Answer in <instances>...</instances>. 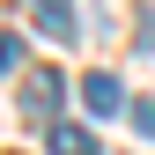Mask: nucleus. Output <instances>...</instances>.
I'll use <instances>...</instances> for the list:
<instances>
[{
  "label": "nucleus",
  "mask_w": 155,
  "mask_h": 155,
  "mask_svg": "<svg viewBox=\"0 0 155 155\" xmlns=\"http://www.w3.org/2000/svg\"><path fill=\"white\" fill-rule=\"evenodd\" d=\"M59 104H67V74L59 67H37V74H22V111H30V118H59Z\"/></svg>",
  "instance_id": "nucleus-1"
},
{
  "label": "nucleus",
  "mask_w": 155,
  "mask_h": 155,
  "mask_svg": "<svg viewBox=\"0 0 155 155\" xmlns=\"http://www.w3.org/2000/svg\"><path fill=\"white\" fill-rule=\"evenodd\" d=\"M30 15H37V30H45L52 45H74V37H81V22H74V0H30Z\"/></svg>",
  "instance_id": "nucleus-2"
},
{
  "label": "nucleus",
  "mask_w": 155,
  "mask_h": 155,
  "mask_svg": "<svg viewBox=\"0 0 155 155\" xmlns=\"http://www.w3.org/2000/svg\"><path fill=\"white\" fill-rule=\"evenodd\" d=\"M81 104L96 111V118H118V111L133 104V96L118 89V74H89V81H81Z\"/></svg>",
  "instance_id": "nucleus-3"
},
{
  "label": "nucleus",
  "mask_w": 155,
  "mask_h": 155,
  "mask_svg": "<svg viewBox=\"0 0 155 155\" xmlns=\"http://www.w3.org/2000/svg\"><path fill=\"white\" fill-rule=\"evenodd\" d=\"M45 148H52V155H96V133L74 126V118H52V126H45Z\"/></svg>",
  "instance_id": "nucleus-4"
},
{
  "label": "nucleus",
  "mask_w": 155,
  "mask_h": 155,
  "mask_svg": "<svg viewBox=\"0 0 155 155\" xmlns=\"http://www.w3.org/2000/svg\"><path fill=\"white\" fill-rule=\"evenodd\" d=\"M15 67H22V37H15V30H0V74H15Z\"/></svg>",
  "instance_id": "nucleus-5"
},
{
  "label": "nucleus",
  "mask_w": 155,
  "mask_h": 155,
  "mask_svg": "<svg viewBox=\"0 0 155 155\" xmlns=\"http://www.w3.org/2000/svg\"><path fill=\"white\" fill-rule=\"evenodd\" d=\"M126 111H133V126H140V140H155V104H148V96H133Z\"/></svg>",
  "instance_id": "nucleus-6"
}]
</instances>
